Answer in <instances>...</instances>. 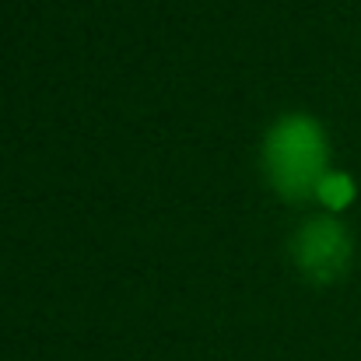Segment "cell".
I'll return each mask as SVG.
<instances>
[{
	"instance_id": "obj_1",
	"label": "cell",
	"mask_w": 361,
	"mask_h": 361,
	"mask_svg": "<svg viewBox=\"0 0 361 361\" xmlns=\"http://www.w3.org/2000/svg\"><path fill=\"white\" fill-rule=\"evenodd\" d=\"M326 133L323 126L302 113L281 116L263 140V169L267 183L281 200L302 204L316 197L319 183L326 179Z\"/></svg>"
},
{
	"instance_id": "obj_2",
	"label": "cell",
	"mask_w": 361,
	"mask_h": 361,
	"mask_svg": "<svg viewBox=\"0 0 361 361\" xmlns=\"http://www.w3.org/2000/svg\"><path fill=\"white\" fill-rule=\"evenodd\" d=\"M295 263L298 270L316 281V284H330L337 281L344 270H348V259H351V239L344 232L341 221L334 218H316V221H305L302 232L295 235Z\"/></svg>"
},
{
	"instance_id": "obj_3",
	"label": "cell",
	"mask_w": 361,
	"mask_h": 361,
	"mask_svg": "<svg viewBox=\"0 0 361 361\" xmlns=\"http://www.w3.org/2000/svg\"><path fill=\"white\" fill-rule=\"evenodd\" d=\"M316 197H319L330 211H341V207H348V204L355 200V183H351L348 176H341V172H326V179L319 183Z\"/></svg>"
}]
</instances>
